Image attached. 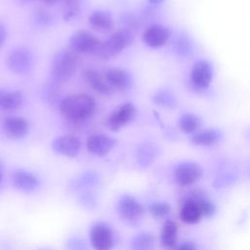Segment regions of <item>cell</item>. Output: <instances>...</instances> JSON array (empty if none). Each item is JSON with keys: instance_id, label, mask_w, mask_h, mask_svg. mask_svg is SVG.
<instances>
[{"instance_id": "1", "label": "cell", "mask_w": 250, "mask_h": 250, "mask_svg": "<svg viewBox=\"0 0 250 250\" xmlns=\"http://www.w3.org/2000/svg\"><path fill=\"white\" fill-rule=\"evenodd\" d=\"M215 73V66L209 59H195L188 74V88L196 95H207L212 88Z\"/></svg>"}, {"instance_id": "2", "label": "cell", "mask_w": 250, "mask_h": 250, "mask_svg": "<svg viewBox=\"0 0 250 250\" xmlns=\"http://www.w3.org/2000/svg\"><path fill=\"white\" fill-rule=\"evenodd\" d=\"M96 109L95 100L86 94H75L64 98L60 104L62 115L70 121H82Z\"/></svg>"}, {"instance_id": "3", "label": "cell", "mask_w": 250, "mask_h": 250, "mask_svg": "<svg viewBox=\"0 0 250 250\" xmlns=\"http://www.w3.org/2000/svg\"><path fill=\"white\" fill-rule=\"evenodd\" d=\"M77 64L78 60L72 50H61L54 56L52 60V77L60 82L67 81L76 71Z\"/></svg>"}, {"instance_id": "4", "label": "cell", "mask_w": 250, "mask_h": 250, "mask_svg": "<svg viewBox=\"0 0 250 250\" xmlns=\"http://www.w3.org/2000/svg\"><path fill=\"white\" fill-rule=\"evenodd\" d=\"M170 46L173 55L183 61L192 59L195 56L197 47L193 36L186 29H180L175 33L172 32Z\"/></svg>"}, {"instance_id": "5", "label": "cell", "mask_w": 250, "mask_h": 250, "mask_svg": "<svg viewBox=\"0 0 250 250\" xmlns=\"http://www.w3.org/2000/svg\"><path fill=\"white\" fill-rule=\"evenodd\" d=\"M134 40V35L129 29H120L111 34L104 42H102V46L98 56L108 59L120 54L123 50L129 47Z\"/></svg>"}, {"instance_id": "6", "label": "cell", "mask_w": 250, "mask_h": 250, "mask_svg": "<svg viewBox=\"0 0 250 250\" xmlns=\"http://www.w3.org/2000/svg\"><path fill=\"white\" fill-rule=\"evenodd\" d=\"M69 45L73 52L87 55H98L102 46L100 39L88 30H77L69 39Z\"/></svg>"}, {"instance_id": "7", "label": "cell", "mask_w": 250, "mask_h": 250, "mask_svg": "<svg viewBox=\"0 0 250 250\" xmlns=\"http://www.w3.org/2000/svg\"><path fill=\"white\" fill-rule=\"evenodd\" d=\"M202 176L200 165L191 160H184L179 162L173 170V178L175 182L182 187H188L196 183Z\"/></svg>"}, {"instance_id": "8", "label": "cell", "mask_w": 250, "mask_h": 250, "mask_svg": "<svg viewBox=\"0 0 250 250\" xmlns=\"http://www.w3.org/2000/svg\"><path fill=\"white\" fill-rule=\"evenodd\" d=\"M33 64V56L31 51L25 47H20L13 50L7 58V65L11 71L22 74L28 72Z\"/></svg>"}, {"instance_id": "9", "label": "cell", "mask_w": 250, "mask_h": 250, "mask_svg": "<svg viewBox=\"0 0 250 250\" xmlns=\"http://www.w3.org/2000/svg\"><path fill=\"white\" fill-rule=\"evenodd\" d=\"M172 32L161 23H153L148 25L143 33L144 43L152 49H158L169 43Z\"/></svg>"}, {"instance_id": "10", "label": "cell", "mask_w": 250, "mask_h": 250, "mask_svg": "<svg viewBox=\"0 0 250 250\" xmlns=\"http://www.w3.org/2000/svg\"><path fill=\"white\" fill-rule=\"evenodd\" d=\"M144 206L132 195H122L117 202V212L120 218L126 222H136L144 214Z\"/></svg>"}, {"instance_id": "11", "label": "cell", "mask_w": 250, "mask_h": 250, "mask_svg": "<svg viewBox=\"0 0 250 250\" xmlns=\"http://www.w3.org/2000/svg\"><path fill=\"white\" fill-rule=\"evenodd\" d=\"M224 137V131L219 127H202L189 136V142L195 146L212 147L219 145Z\"/></svg>"}, {"instance_id": "12", "label": "cell", "mask_w": 250, "mask_h": 250, "mask_svg": "<svg viewBox=\"0 0 250 250\" xmlns=\"http://www.w3.org/2000/svg\"><path fill=\"white\" fill-rule=\"evenodd\" d=\"M90 243L94 250H111L114 245L111 229L103 223L93 226L90 230Z\"/></svg>"}, {"instance_id": "13", "label": "cell", "mask_w": 250, "mask_h": 250, "mask_svg": "<svg viewBox=\"0 0 250 250\" xmlns=\"http://www.w3.org/2000/svg\"><path fill=\"white\" fill-rule=\"evenodd\" d=\"M137 112L136 106L132 103H124L118 105L108 118V128L112 131H118L133 120Z\"/></svg>"}, {"instance_id": "14", "label": "cell", "mask_w": 250, "mask_h": 250, "mask_svg": "<svg viewBox=\"0 0 250 250\" xmlns=\"http://www.w3.org/2000/svg\"><path fill=\"white\" fill-rule=\"evenodd\" d=\"M0 127L4 135L12 139H20L28 132V122L21 116H5L1 119Z\"/></svg>"}, {"instance_id": "15", "label": "cell", "mask_w": 250, "mask_h": 250, "mask_svg": "<svg viewBox=\"0 0 250 250\" xmlns=\"http://www.w3.org/2000/svg\"><path fill=\"white\" fill-rule=\"evenodd\" d=\"M53 149L63 156L75 157L81 149L80 140L72 135H63L56 138L52 144Z\"/></svg>"}, {"instance_id": "16", "label": "cell", "mask_w": 250, "mask_h": 250, "mask_svg": "<svg viewBox=\"0 0 250 250\" xmlns=\"http://www.w3.org/2000/svg\"><path fill=\"white\" fill-rule=\"evenodd\" d=\"M115 143L114 139L105 134H94L87 139L86 147L94 155L104 156L114 147Z\"/></svg>"}, {"instance_id": "17", "label": "cell", "mask_w": 250, "mask_h": 250, "mask_svg": "<svg viewBox=\"0 0 250 250\" xmlns=\"http://www.w3.org/2000/svg\"><path fill=\"white\" fill-rule=\"evenodd\" d=\"M151 101L155 105L166 109H175L179 105L178 96L170 87H160L155 90L151 96Z\"/></svg>"}, {"instance_id": "18", "label": "cell", "mask_w": 250, "mask_h": 250, "mask_svg": "<svg viewBox=\"0 0 250 250\" xmlns=\"http://www.w3.org/2000/svg\"><path fill=\"white\" fill-rule=\"evenodd\" d=\"M203 120L201 116L194 111H184L178 118V127L185 135L191 136L202 128Z\"/></svg>"}, {"instance_id": "19", "label": "cell", "mask_w": 250, "mask_h": 250, "mask_svg": "<svg viewBox=\"0 0 250 250\" xmlns=\"http://www.w3.org/2000/svg\"><path fill=\"white\" fill-rule=\"evenodd\" d=\"M104 78L111 89H117L120 91L127 90L132 85L131 75L121 68H110L104 73Z\"/></svg>"}, {"instance_id": "20", "label": "cell", "mask_w": 250, "mask_h": 250, "mask_svg": "<svg viewBox=\"0 0 250 250\" xmlns=\"http://www.w3.org/2000/svg\"><path fill=\"white\" fill-rule=\"evenodd\" d=\"M23 103V94L17 90H0V112H12Z\"/></svg>"}, {"instance_id": "21", "label": "cell", "mask_w": 250, "mask_h": 250, "mask_svg": "<svg viewBox=\"0 0 250 250\" xmlns=\"http://www.w3.org/2000/svg\"><path fill=\"white\" fill-rule=\"evenodd\" d=\"M13 185L20 190L22 191H32L36 189L40 183L38 178L29 171L26 170H17L12 177Z\"/></svg>"}, {"instance_id": "22", "label": "cell", "mask_w": 250, "mask_h": 250, "mask_svg": "<svg viewBox=\"0 0 250 250\" xmlns=\"http://www.w3.org/2000/svg\"><path fill=\"white\" fill-rule=\"evenodd\" d=\"M84 78L89 86L101 95H109L111 93V88L107 84L104 76H102L99 71L93 68L86 69L84 71Z\"/></svg>"}, {"instance_id": "23", "label": "cell", "mask_w": 250, "mask_h": 250, "mask_svg": "<svg viewBox=\"0 0 250 250\" xmlns=\"http://www.w3.org/2000/svg\"><path fill=\"white\" fill-rule=\"evenodd\" d=\"M179 215L181 220L184 223L188 225H193L198 223L202 217L198 209V206L196 204V201L193 197L188 198L183 202Z\"/></svg>"}, {"instance_id": "24", "label": "cell", "mask_w": 250, "mask_h": 250, "mask_svg": "<svg viewBox=\"0 0 250 250\" xmlns=\"http://www.w3.org/2000/svg\"><path fill=\"white\" fill-rule=\"evenodd\" d=\"M178 230L179 228L175 221H165L160 232V241L162 245L166 248H172L177 242Z\"/></svg>"}, {"instance_id": "25", "label": "cell", "mask_w": 250, "mask_h": 250, "mask_svg": "<svg viewBox=\"0 0 250 250\" xmlns=\"http://www.w3.org/2000/svg\"><path fill=\"white\" fill-rule=\"evenodd\" d=\"M90 25L99 31H106L112 27L113 20L111 16L104 11H95L89 17Z\"/></svg>"}, {"instance_id": "26", "label": "cell", "mask_w": 250, "mask_h": 250, "mask_svg": "<svg viewBox=\"0 0 250 250\" xmlns=\"http://www.w3.org/2000/svg\"><path fill=\"white\" fill-rule=\"evenodd\" d=\"M156 157V149L152 144H143L137 152V160L140 166H149Z\"/></svg>"}, {"instance_id": "27", "label": "cell", "mask_w": 250, "mask_h": 250, "mask_svg": "<svg viewBox=\"0 0 250 250\" xmlns=\"http://www.w3.org/2000/svg\"><path fill=\"white\" fill-rule=\"evenodd\" d=\"M153 246L154 236L147 231L138 233L131 241V250H152Z\"/></svg>"}, {"instance_id": "28", "label": "cell", "mask_w": 250, "mask_h": 250, "mask_svg": "<svg viewBox=\"0 0 250 250\" xmlns=\"http://www.w3.org/2000/svg\"><path fill=\"white\" fill-rule=\"evenodd\" d=\"M236 181H237L236 173L232 171L222 172L214 179L213 186L216 188H227L233 185Z\"/></svg>"}, {"instance_id": "29", "label": "cell", "mask_w": 250, "mask_h": 250, "mask_svg": "<svg viewBox=\"0 0 250 250\" xmlns=\"http://www.w3.org/2000/svg\"><path fill=\"white\" fill-rule=\"evenodd\" d=\"M148 211L155 219H161L170 213L171 205L167 201H155L149 204Z\"/></svg>"}, {"instance_id": "30", "label": "cell", "mask_w": 250, "mask_h": 250, "mask_svg": "<svg viewBox=\"0 0 250 250\" xmlns=\"http://www.w3.org/2000/svg\"><path fill=\"white\" fill-rule=\"evenodd\" d=\"M196 201L198 209L202 215V217H211L216 213V205L215 203L205 197H193Z\"/></svg>"}, {"instance_id": "31", "label": "cell", "mask_w": 250, "mask_h": 250, "mask_svg": "<svg viewBox=\"0 0 250 250\" xmlns=\"http://www.w3.org/2000/svg\"><path fill=\"white\" fill-rule=\"evenodd\" d=\"M65 246L67 250H88L85 241L77 236H72L67 239Z\"/></svg>"}, {"instance_id": "32", "label": "cell", "mask_w": 250, "mask_h": 250, "mask_svg": "<svg viewBox=\"0 0 250 250\" xmlns=\"http://www.w3.org/2000/svg\"><path fill=\"white\" fill-rule=\"evenodd\" d=\"M65 5V19L75 17L79 11L80 0H62Z\"/></svg>"}, {"instance_id": "33", "label": "cell", "mask_w": 250, "mask_h": 250, "mask_svg": "<svg viewBox=\"0 0 250 250\" xmlns=\"http://www.w3.org/2000/svg\"><path fill=\"white\" fill-rule=\"evenodd\" d=\"M98 178L97 175L94 173H88L83 175L78 181H77V186L78 188L81 187H88V186H93L95 183H97Z\"/></svg>"}, {"instance_id": "34", "label": "cell", "mask_w": 250, "mask_h": 250, "mask_svg": "<svg viewBox=\"0 0 250 250\" xmlns=\"http://www.w3.org/2000/svg\"><path fill=\"white\" fill-rule=\"evenodd\" d=\"M36 21L41 23H46L50 21V15L44 9H37L36 10Z\"/></svg>"}, {"instance_id": "35", "label": "cell", "mask_w": 250, "mask_h": 250, "mask_svg": "<svg viewBox=\"0 0 250 250\" xmlns=\"http://www.w3.org/2000/svg\"><path fill=\"white\" fill-rule=\"evenodd\" d=\"M81 202L83 203V205H88L89 208H91V205L92 204H95V198L92 194L90 193H86V194H83L81 196Z\"/></svg>"}, {"instance_id": "36", "label": "cell", "mask_w": 250, "mask_h": 250, "mask_svg": "<svg viewBox=\"0 0 250 250\" xmlns=\"http://www.w3.org/2000/svg\"><path fill=\"white\" fill-rule=\"evenodd\" d=\"M177 250H197V248H196V245L193 242L185 241L177 247Z\"/></svg>"}, {"instance_id": "37", "label": "cell", "mask_w": 250, "mask_h": 250, "mask_svg": "<svg viewBox=\"0 0 250 250\" xmlns=\"http://www.w3.org/2000/svg\"><path fill=\"white\" fill-rule=\"evenodd\" d=\"M6 35H7L6 29H5V27L0 23V46H1L2 43L5 41Z\"/></svg>"}, {"instance_id": "38", "label": "cell", "mask_w": 250, "mask_h": 250, "mask_svg": "<svg viewBox=\"0 0 250 250\" xmlns=\"http://www.w3.org/2000/svg\"><path fill=\"white\" fill-rule=\"evenodd\" d=\"M147 3L149 5H152V6H159L161 4H163L166 0H146Z\"/></svg>"}, {"instance_id": "39", "label": "cell", "mask_w": 250, "mask_h": 250, "mask_svg": "<svg viewBox=\"0 0 250 250\" xmlns=\"http://www.w3.org/2000/svg\"><path fill=\"white\" fill-rule=\"evenodd\" d=\"M41 1H43L44 3H46V4H55L56 2H58L59 0H41Z\"/></svg>"}, {"instance_id": "40", "label": "cell", "mask_w": 250, "mask_h": 250, "mask_svg": "<svg viewBox=\"0 0 250 250\" xmlns=\"http://www.w3.org/2000/svg\"><path fill=\"white\" fill-rule=\"evenodd\" d=\"M20 2H21V3H26V2H30V1H32V0H19Z\"/></svg>"}, {"instance_id": "41", "label": "cell", "mask_w": 250, "mask_h": 250, "mask_svg": "<svg viewBox=\"0 0 250 250\" xmlns=\"http://www.w3.org/2000/svg\"><path fill=\"white\" fill-rule=\"evenodd\" d=\"M1 180H2V174H1V171H0V183H1Z\"/></svg>"}, {"instance_id": "42", "label": "cell", "mask_w": 250, "mask_h": 250, "mask_svg": "<svg viewBox=\"0 0 250 250\" xmlns=\"http://www.w3.org/2000/svg\"><path fill=\"white\" fill-rule=\"evenodd\" d=\"M249 168H250V165H249Z\"/></svg>"}]
</instances>
